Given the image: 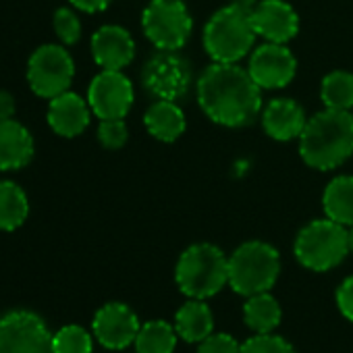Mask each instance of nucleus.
Instances as JSON below:
<instances>
[{
    "label": "nucleus",
    "mask_w": 353,
    "mask_h": 353,
    "mask_svg": "<svg viewBox=\"0 0 353 353\" xmlns=\"http://www.w3.org/2000/svg\"><path fill=\"white\" fill-rule=\"evenodd\" d=\"M145 129L160 141H174L185 131V114L174 100H156L143 117Z\"/></svg>",
    "instance_id": "obj_20"
},
{
    "label": "nucleus",
    "mask_w": 353,
    "mask_h": 353,
    "mask_svg": "<svg viewBox=\"0 0 353 353\" xmlns=\"http://www.w3.org/2000/svg\"><path fill=\"white\" fill-rule=\"evenodd\" d=\"M52 332L32 310L0 316V353H52Z\"/></svg>",
    "instance_id": "obj_9"
},
{
    "label": "nucleus",
    "mask_w": 353,
    "mask_h": 353,
    "mask_svg": "<svg viewBox=\"0 0 353 353\" xmlns=\"http://www.w3.org/2000/svg\"><path fill=\"white\" fill-rule=\"evenodd\" d=\"M305 123L307 119L303 108L289 98L272 100L262 112L264 131L279 141H289L293 137H299L305 129Z\"/></svg>",
    "instance_id": "obj_18"
},
{
    "label": "nucleus",
    "mask_w": 353,
    "mask_h": 353,
    "mask_svg": "<svg viewBox=\"0 0 353 353\" xmlns=\"http://www.w3.org/2000/svg\"><path fill=\"white\" fill-rule=\"evenodd\" d=\"M198 102L219 125H250L262 110V88L235 63H214L198 79Z\"/></svg>",
    "instance_id": "obj_1"
},
{
    "label": "nucleus",
    "mask_w": 353,
    "mask_h": 353,
    "mask_svg": "<svg viewBox=\"0 0 353 353\" xmlns=\"http://www.w3.org/2000/svg\"><path fill=\"white\" fill-rule=\"evenodd\" d=\"M252 13L231 3L216 11L204 28V48L214 63H237L254 46Z\"/></svg>",
    "instance_id": "obj_4"
},
{
    "label": "nucleus",
    "mask_w": 353,
    "mask_h": 353,
    "mask_svg": "<svg viewBox=\"0 0 353 353\" xmlns=\"http://www.w3.org/2000/svg\"><path fill=\"white\" fill-rule=\"evenodd\" d=\"M92 57L98 67L121 71L131 65L135 57V42L121 26H102L92 36Z\"/></svg>",
    "instance_id": "obj_15"
},
{
    "label": "nucleus",
    "mask_w": 353,
    "mask_h": 353,
    "mask_svg": "<svg viewBox=\"0 0 353 353\" xmlns=\"http://www.w3.org/2000/svg\"><path fill=\"white\" fill-rule=\"evenodd\" d=\"M293 252L297 262L307 270H332L349 254L347 229L330 219L312 221L297 233Z\"/></svg>",
    "instance_id": "obj_6"
},
{
    "label": "nucleus",
    "mask_w": 353,
    "mask_h": 353,
    "mask_svg": "<svg viewBox=\"0 0 353 353\" xmlns=\"http://www.w3.org/2000/svg\"><path fill=\"white\" fill-rule=\"evenodd\" d=\"M334 301L336 307L341 312V316L349 322H353V276H347L334 293Z\"/></svg>",
    "instance_id": "obj_31"
},
{
    "label": "nucleus",
    "mask_w": 353,
    "mask_h": 353,
    "mask_svg": "<svg viewBox=\"0 0 353 353\" xmlns=\"http://www.w3.org/2000/svg\"><path fill=\"white\" fill-rule=\"evenodd\" d=\"M174 330L185 343H200L214 332V316L206 299H190L174 314Z\"/></svg>",
    "instance_id": "obj_19"
},
{
    "label": "nucleus",
    "mask_w": 353,
    "mask_h": 353,
    "mask_svg": "<svg viewBox=\"0 0 353 353\" xmlns=\"http://www.w3.org/2000/svg\"><path fill=\"white\" fill-rule=\"evenodd\" d=\"M94 336L79 324H67L52 336V353H92Z\"/></svg>",
    "instance_id": "obj_26"
},
{
    "label": "nucleus",
    "mask_w": 353,
    "mask_h": 353,
    "mask_svg": "<svg viewBox=\"0 0 353 353\" xmlns=\"http://www.w3.org/2000/svg\"><path fill=\"white\" fill-rule=\"evenodd\" d=\"M69 3L83 13H100L112 3V0H69Z\"/></svg>",
    "instance_id": "obj_32"
},
{
    "label": "nucleus",
    "mask_w": 353,
    "mask_h": 353,
    "mask_svg": "<svg viewBox=\"0 0 353 353\" xmlns=\"http://www.w3.org/2000/svg\"><path fill=\"white\" fill-rule=\"evenodd\" d=\"M347 245H349V254H353V225L351 229H347Z\"/></svg>",
    "instance_id": "obj_34"
},
{
    "label": "nucleus",
    "mask_w": 353,
    "mask_h": 353,
    "mask_svg": "<svg viewBox=\"0 0 353 353\" xmlns=\"http://www.w3.org/2000/svg\"><path fill=\"white\" fill-rule=\"evenodd\" d=\"M252 23L258 36L274 44H287L299 30L297 13L285 0H260L252 11Z\"/></svg>",
    "instance_id": "obj_14"
},
{
    "label": "nucleus",
    "mask_w": 353,
    "mask_h": 353,
    "mask_svg": "<svg viewBox=\"0 0 353 353\" xmlns=\"http://www.w3.org/2000/svg\"><path fill=\"white\" fill-rule=\"evenodd\" d=\"M281 274V256L266 241H245L229 256V287L243 295L270 291Z\"/></svg>",
    "instance_id": "obj_5"
},
{
    "label": "nucleus",
    "mask_w": 353,
    "mask_h": 353,
    "mask_svg": "<svg viewBox=\"0 0 353 353\" xmlns=\"http://www.w3.org/2000/svg\"><path fill=\"white\" fill-rule=\"evenodd\" d=\"M299 154L307 166L318 170L341 166L353 154V114L324 108L307 119L299 135Z\"/></svg>",
    "instance_id": "obj_2"
},
{
    "label": "nucleus",
    "mask_w": 353,
    "mask_h": 353,
    "mask_svg": "<svg viewBox=\"0 0 353 353\" xmlns=\"http://www.w3.org/2000/svg\"><path fill=\"white\" fill-rule=\"evenodd\" d=\"M36 143L26 125L15 119L0 121V170H19L32 162Z\"/></svg>",
    "instance_id": "obj_17"
},
{
    "label": "nucleus",
    "mask_w": 353,
    "mask_h": 353,
    "mask_svg": "<svg viewBox=\"0 0 353 353\" xmlns=\"http://www.w3.org/2000/svg\"><path fill=\"white\" fill-rule=\"evenodd\" d=\"M141 28L158 50H179L190 40L194 21L183 0H152L143 9Z\"/></svg>",
    "instance_id": "obj_7"
},
{
    "label": "nucleus",
    "mask_w": 353,
    "mask_h": 353,
    "mask_svg": "<svg viewBox=\"0 0 353 353\" xmlns=\"http://www.w3.org/2000/svg\"><path fill=\"white\" fill-rule=\"evenodd\" d=\"M281 320H283L281 303L276 301L274 295H270V291H264V293H256V295L245 297V303H243V322L256 334L274 332L276 326L281 324Z\"/></svg>",
    "instance_id": "obj_21"
},
{
    "label": "nucleus",
    "mask_w": 353,
    "mask_h": 353,
    "mask_svg": "<svg viewBox=\"0 0 353 353\" xmlns=\"http://www.w3.org/2000/svg\"><path fill=\"white\" fill-rule=\"evenodd\" d=\"M320 98L326 108L347 110L353 108V75L347 71H332L322 79Z\"/></svg>",
    "instance_id": "obj_25"
},
{
    "label": "nucleus",
    "mask_w": 353,
    "mask_h": 353,
    "mask_svg": "<svg viewBox=\"0 0 353 353\" xmlns=\"http://www.w3.org/2000/svg\"><path fill=\"white\" fill-rule=\"evenodd\" d=\"M196 353H241V343L229 332H212L198 343Z\"/></svg>",
    "instance_id": "obj_30"
},
{
    "label": "nucleus",
    "mask_w": 353,
    "mask_h": 353,
    "mask_svg": "<svg viewBox=\"0 0 353 353\" xmlns=\"http://www.w3.org/2000/svg\"><path fill=\"white\" fill-rule=\"evenodd\" d=\"M241 353H297V351L287 339L274 332H266V334L250 336L245 343H241Z\"/></svg>",
    "instance_id": "obj_28"
},
{
    "label": "nucleus",
    "mask_w": 353,
    "mask_h": 353,
    "mask_svg": "<svg viewBox=\"0 0 353 353\" xmlns=\"http://www.w3.org/2000/svg\"><path fill=\"white\" fill-rule=\"evenodd\" d=\"M295 57L285 44L266 42L250 59V75L262 90H279L295 77Z\"/></svg>",
    "instance_id": "obj_13"
},
{
    "label": "nucleus",
    "mask_w": 353,
    "mask_h": 353,
    "mask_svg": "<svg viewBox=\"0 0 353 353\" xmlns=\"http://www.w3.org/2000/svg\"><path fill=\"white\" fill-rule=\"evenodd\" d=\"M351 114H353V112H351Z\"/></svg>",
    "instance_id": "obj_35"
},
{
    "label": "nucleus",
    "mask_w": 353,
    "mask_h": 353,
    "mask_svg": "<svg viewBox=\"0 0 353 353\" xmlns=\"http://www.w3.org/2000/svg\"><path fill=\"white\" fill-rule=\"evenodd\" d=\"M141 328L137 314L121 301L104 303L92 320L94 339L110 351H123L135 343V336Z\"/></svg>",
    "instance_id": "obj_12"
},
{
    "label": "nucleus",
    "mask_w": 353,
    "mask_h": 353,
    "mask_svg": "<svg viewBox=\"0 0 353 353\" xmlns=\"http://www.w3.org/2000/svg\"><path fill=\"white\" fill-rule=\"evenodd\" d=\"M179 341L174 324L166 320H150L143 322L135 336V353H172Z\"/></svg>",
    "instance_id": "obj_24"
},
{
    "label": "nucleus",
    "mask_w": 353,
    "mask_h": 353,
    "mask_svg": "<svg viewBox=\"0 0 353 353\" xmlns=\"http://www.w3.org/2000/svg\"><path fill=\"white\" fill-rule=\"evenodd\" d=\"M322 206L326 219L351 227L353 225V176L341 174L326 185L322 196Z\"/></svg>",
    "instance_id": "obj_22"
},
{
    "label": "nucleus",
    "mask_w": 353,
    "mask_h": 353,
    "mask_svg": "<svg viewBox=\"0 0 353 353\" xmlns=\"http://www.w3.org/2000/svg\"><path fill=\"white\" fill-rule=\"evenodd\" d=\"M88 104L100 121L125 119L133 106V83L121 71L102 69L88 88Z\"/></svg>",
    "instance_id": "obj_11"
},
{
    "label": "nucleus",
    "mask_w": 353,
    "mask_h": 353,
    "mask_svg": "<svg viewBox=\"0 0 353 353\" xmlns=\"http://www.w3.org/2000/svg\"><path fill=\"white\" fill-rule=\"evenodd\" d=\"M174 283L190 299H210L229 285V258L212 243H194L176 260Z\"/></svg>",
    "instance_id": "obj_3"
},
{
    "label": "nucleus",
    "mask_w": 353,
    "mask_h": 353,
    "mask_svg": "<svg viewBox=\"0 0 353 353\" xmlns=\"http://www.w3.org/2000/svg\"><path fill=\"white\" fill-rule=\"evenodd\" d=\"M15 110H17V104H15L13 94L0 90V121H3V119H13Z\"/></svg>",
    "instance_id": "obj_33"
},
{
    "label": "nucleus",
    "mask_w": 353,
    "mask_h": 353,
    "mask_svg": "<svg viewBox=\"0 0 353 353\" xmlns=\"http://www.w3.org/2000/svg\"><path fill=\"white\" fill-rule=\"evenodd\" d=\"M50 129L61 137H77L81 135L92 119V108L88 100H83L75 92H65L50 100L46 112Z\"/></svg>",
    "instance_id": "obj_16"
},
{
    "label": "nucleus",
    "mask_w": 353,
    "mask_h": 353,
    "mask_svg": "<svg viewBox=\"0 0 353 353\" xmlns=\"http://www.w3.org/2000/svg\"><path fill=\"white\" fill-rule=\"evenodd\" d=\"M73 77V57L59 44H44L36 48L28 61V83L40 98L52 100L69 92Z\"/></svg>",
    "instance_id": "obj_8"
},
{
    "label": "nucleus",
    "mask_w": 353,
    "mask_h": 353,
    "mask_svg": "<svg viewBox=\"0 0 353 353\" xmlns=\"http://www.w3.org/2000/svg\"><path fill=\"white\" fill-rule=\"evenodd\" d=\"M141 83L158 100H179L192 83L190 63L176 50H160L143 65Z\"/></svg>",
    "instance_id": "obj_10"
},
{
    "label": "nucleus",
    "mask_w": 353,
    "mask_h": 353,
    "mask_svg": "<svg viewBox=\"0 0 353 353\" xmlns=\"http://www.w3.org/2000/svg\"><path fill=\"white\" fill-rule=\"evenodd\" d=\"M129 131L123 119H104L98 127V139L106 150H119L127 143Z\"/></svg>",
    "instance_id": "obj_29"
},
{
    "label": "nucleus",
    "mask_w": 353,
    "mask_h": 353,
    "mask_svg": "<svg viewBox=\"0 0 353 353\" xmlns=\"http://www.w3.org/2000/svg\"><path fill=\"white\" fill-rule=\"evenodd\" d=\"M30 216L28 194L13 181L0 179V231H17Z\"/></svg>",
    "instance_id": "obj_23"
},
{
    "label": "nucleus",
    "mask_w": 353,
    "mask_h": 353,
    "mask_svg": "<svg viewBox=\"0 0 353 353\" xmlns=\"http://www.w3.org/2000/svg\"><path fill=\"white\" fill-rule=\"evenodd\" d=\"M52 26H54L57 38L65 46H73V44L79 42V38H81V21H79L75 11H71L67 7L57 9L54 17H52Z\"/></svg>",
    "instance_id": "obj_27"
}]
</instances>
